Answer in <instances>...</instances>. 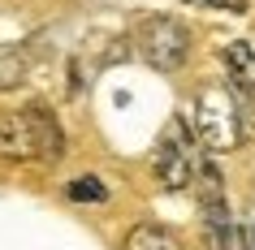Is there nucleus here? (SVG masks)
Listing matches in <instances>:
<instances>
[{
	"label": "nucleus",
	"instance_id": "obj_1",
	"mask_svg": "<svg viewBox=\"0 0 255 250\" xmlns=\"http://www.w3.org/2000/svg\"><path fill=\"white\" fill-rule=\"evenodd\" d=\"M195 134L208 147V156L234 151L242 143V117H238V99L229 82H208L195 95Z\"/></svg>",
	"mask_w": 255,
	"mask_h": 250
},
{
	"label": "nucleus",
	"instance_id": "obj_2",
	"mask_svg": "<svg viewBox=\"0 0 255 250\" xmlns=\"http://www.w3.org/2000/svg\"><path fill=\"white\" fill-rule=\"evenodd\" d=\"M138 52H143V61L151 69L173 74V69L186 65V56H190V30L182 22H173V17H147L138 26Z\"/></svg>",
	"mask_w": 255,
	"mask_h": 250
},
{
	"label": "nucleus",
	"instance_id": "obj_3",
	"mask_svg": "<svg viewBox=\"0 0 255 250\" xmlns=\"http://www.w3.org/2000/svg\"><path fill=\"white\" fill-rule=\"evenodd\" d=\"M195 147H190V130L186 121H169V130L160 134V143H156V177H160L164 190H186L195 181Z\"/></svg>",
	"mask_w": 255,
	"mask_h": 250
},
{
	"label": "nucleus",
	"instance_id": "obj_4",
	"mask_svg": "<svg viewBox=\"0 0 255 250\" xmlns=\"http://www.w3.org/2000/svg\"><path fill=\"white\" fill-rule=\"evenodd\" d=\"M0 160H35V130L26 112H0Z\"/></svg>",
	"mask_w": 255,
	"mask_h": 250
},
{
	"label": "nucleus",
	"instance_id": "obj_5",
	"mask_svg": "<svg viewBox=\"0 0 255 250\" xmlns=\"http://www.w3.org/2000/svg\"><path fill=\"white\" fill-rule=\"evenodd\" d=\"M30 117V130H35V156L48 160V164H56V160L65 156V134H61V125H56V117L48 112V108H26Z\"/></svg>",
	"mask_w": 255,
	"mask_h": 250
},
{
	"label": "nucleus",
	"instance_id": "obj_6",
	"mask_svg": "<svg viewBox=\"0 0 255 250\" xmlns=\"http://www.w3.org/2000/svg\"><path fill=\"white\" fill-rule=\"evenodd\" d=\"M221 61H225V74H229V86L242 95H255V52L247 43H225L221 48Z\"/></svg>",
	"mask_w": 255,
	"mask_h": 250
},
{
	"label": "nucleus",
	"instance_id": "obj_7",
	"mask_svg": "<svg viewBox=\"0 0 255 250\" xmlns=\"http://www.w3.org/2000/svg\"><path fill=\"white\" fill-rule=\"evenodd\" d=\"M126 250H182V242L160 224H134L126 237Z\"/></svg>",
	"mask_w": 255,
	"mask_h": 250
},
{
	"label": "nucleus",
	"instance_id": "obj_8",
	"mask_svg": "<svg viewBox=\"0 0 255 250\" xmlns=\"http://www.w3.org/2000/svg\"><path fill=\"white\" fill-rule=\"evenodd\" d=\"M69 198H74V203H104L108 185L100 181V177H78V181H69Z\"/></svg>",
	"mask_w": 255,
	"mask_h": 250
},
{
	"label": "nucleus",
	"instance_id": "obj_9",
	"mask_svg": "<svg viewBox=\"0 0 255 250\" xmlns=\"http://www.w3.org/2000/svg\"><path fill=\"white\" fill-rule=\"evenodd\" d=\"M212 9H225V13H242L247 9V0H208Z\"/></svg>",
	"mask_w": 255,
	"mask_h": 250
}]
</instances>
